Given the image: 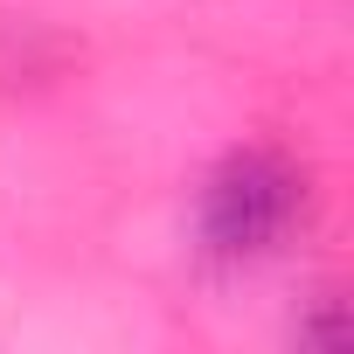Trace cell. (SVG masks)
Segmentation results:
<instances>
[{
    "mask_svg": "<svg viewBox=\"0 0 354 354\" xmlns=\"http://www.w3.org/2000/svg\"><path fill=\"white\" fill-rule=\"evenodd\" d=\"M292 223H306V174L285 153L243 146L209 174V188H202V250L209 257L257 264L292 236Z\"/></svg>",
    "mask_w": 354,
    "mask_h": 354,
    "instance_id": "obj_1",
    "label": "cell"
}]
</instances>
